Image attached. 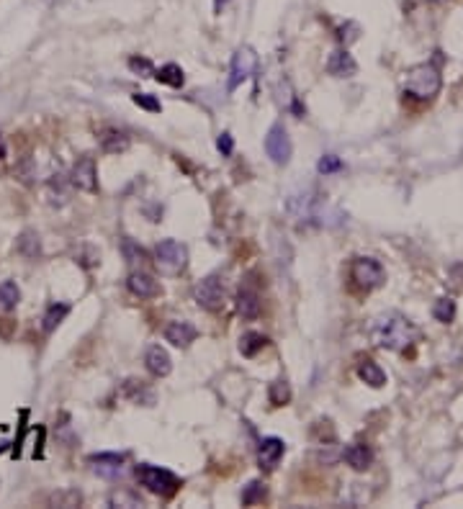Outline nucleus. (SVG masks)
I'll list each match as a JSON object with an SVG mask.
<instances>
[{
    "label": "nucleus",
    "instance_id": "21",
    "mask_svg": "<svg viewBox=\"0 0 463 509\" xmlns=\"http://www.w3.org/2000/svg\"><path fill=\"white\" fill-rule=\"evenodd\" d=\"M16 247H18V252H21L23 257H29V260H36V257L42 254V239H39V234L32 232V229L21 232V237L16 239Z\"/></svg>",
    "mask_w": 463,
    "mask_h": 509
},
{
    "label": "nucleus",
    "instance_id": "4",
    "mask_svg": "<svg viewBox=\"0 0 463 509\" xmlns=\"http://www.w3.org/2000/svg\"><path fill=\"white\" fill-rule=\"evenodd\" d=\"M137 478L142 486L147 488V491H152V494H158V497H173L180 488V478L173 471L160 466H149V463L137 466Z\"/></svg>",
    "mask_w": 463,
    "mask_h": 509
},
{
    "label": "nucleus",
    "instance_id": "24",
    "mask_svg": "<svg viewBox=\"0 0 463 509\" xmlns=\"http://www.w3.org/2000/svg\"><path fill=\"white\" fill-rule=\"evenodd\" d=\"M67 314H70V304H52V306L47 309V314H44V319H42V329L47 332V335L54 332L57 324H60Z\"/></svg>",
    "mask_w": 463,
    "mask_h": 509
},
{
    "label": "nucleus",
    "instance_id": "6",
    "mask_svg": "<svg viewBox=\"0 0 463 509\" xmlns=\"http://www.w3.org/2000/svg\"><path fill=\"white\" fill-rule=\"evenodd\" d=\"M155 260L165 273H183L188 265V250L178 239H162L155 247Z\"/></svg>",
    "mask_w": 463,
    "mask_h": 509
},
{
    "label": "nucleus",
    "instance_id": "29",
    "mask_svg": "<svg viewBox=\"0 0 463 509\" xmlns=\"http://www.w3.org/2000/svg\"><path fill=\"white\" fill-rule=\"evenodd\" d=\"M263 497H265V484H263V481H250V484L245 486V491H242V504L253 507V504H258V501H263Z\"/></svg>",
    "mask_w": 463,
    "mask_h": 509
},
{
    "label": "nucleus",
    "instance_id": "15",
    "mask_svg": "<svg viewBox=\"0 0 463 509\" xmlns=\"http://www.w3.org/2000/svg\"><path fill=\"white\" fill-rule=\"evenodd\" d=\"M327 73L332 77H353L358 73V62L353 60V54L345 52V49H337L327 57Z\"/></svg>",
    "mask_w": 463,
    "mask_h": 509
},
{
    "label": "nucleus",
    "instance_id": "8",
    "mask_svg": "<svg viewBox=\"0 0 463 509\" xmlns=\"http://www.w3.org/2000/svg\"><path fill=\"white\" fill-rule=\"evenodd\" d=\"M255 67H258V54H255V49L253 47H240V49L234 52V57H232L229 80H227L229 93L232 90H237L245 80H250V75L255 73Z\"/></svg>",
    "mask_w": 463,
    "mask_h": 509
},
{
    "label": "nucleus",
    "instance_id": "41",
    "mask_svg": "<svg viewBox=\"0 0 463 509\" xmlns=\"http://www.w3.org/2000/svg\"><path fill=\"white\" fill-rule=\"evenodd\" d=\"M427 3H442V0H427Z\"/></svg>",
    "mask_w": 463,
    "mask_h": 509
},
{
    "label": "nucleus",
    "instance_id": "17",
    "mask_svg": "<svg viewBox=\"0 0 463 509\" xmlns=\"http://www.w3.org/2000/svg\"><path fill=\"white\" fill-rule=\"evenodd\" d=\"M196 335H199V329L193 327L190 322H170L165 327V339L170 345H175V348H188L190 342L196 339Z\"/></svg>",
    "mask_w": 463,
    "mask_h": 509
},
{
    "label": "nucleus",
    "instance_id": "35",
    "mask_svg": "<svg viewBox=\"0 0 463 509\" xmlns=\"http://www.w3.org/2000/svg\"><path fill=\"white\" fill-rule=\"evenodd\" d=\"M36 162L34 159H23L21 165H18V175H21V181L23 183H32L34 178H36Z\"/></svg>",
    "mask_w": 463,
    "mask_h": 509
},
{
    "label": "nucleus",
    "instance_id": "38",
    "mask_svg": "<svg viewBox=\"0 0 463 509\" xmlns=\"http://www.w3.org/2000/svg\"><path fill=\"white\" fill-rule=\"evenodd\" d=\"M11 445V427L8 424H0V453Z\"/></svg>",
    "mask_w": 463,
    "mask_h": 509
},
{
    "label": "nucleus",
    "instance_id": "33",
    "mask_svg": "<svg viewBox=\"0 0 463 509\" xmlns=\"http://www.w3.org/2000/svg\"><path fill=\"white\" fill-rule=\"evenodd\" d=\"M342 168V159L337 157V155H325V157L319 159V165H316V170L322 172V175H329V172H337V170Z\"/></svg>",
    "mask_w": 463,
    "mask_h": 509
},
{
    "label": "nucleus",
    "instance_id": "13",
    "mask_svg": "<svg viewBox=\"0 0 463 509\" xmlns=\"http://www.w3.org/2000/svg\"><path fill=\"white\" fill-rule=\"evenodd\" d=\"M127 288L137 298H155L160 293V283L145 270H132L127 278Z\"/></svg>",
    "mask_w": 463,
    "mask_h": 509
},
{
    "label": "nucleus",
    "instance_id": "20",
    "mask_svg": "<svg viewBox=\"0 0 463 509\" xmlns=\"http://www.w3.org/2000/svg\"><path fill=\"white\" fill-rule=\"evenodd\" d=\"M237 311H240V317L242 319L260 317V298H258V293L250 291V288H242V291L237 293Z\"/></svg>",
    "mask_w": 463,
    "mask_h": 509
},
{
    "label": "nucleus",
    "instance_id": "30",
    "mask_svg": "<svg viewBox=\"0 0 463 509\" xmlns=\"http://www.w3.org/2000/svg\"><path fill=\"white\" fill-rule=\"evenodd\" d=\"M132 101H134L139 108L149 111V114H160V111H162V103H160L155 96H149V93H134V96H132Z\"/></svg>",
    "mask_w": 463,
    "mask_h": 509
},
{
    "label": "nucleus",
    "instance_id": "39",
    "mask_svg": "<svg viewBox=\"0 0 463 509\" xmlns=\"http://www.w3.org/2000/svg\"><path fill=\"white\" fill-rule=\"evenodd\" d=\"M5 155H8V144H5V139L0 134V159H5Z\"/></svg>",
    "mask_w": 463,
    "mask_h": 509
},
{
    "label": "nucleus",
    "instance_id": "1",
    "mask_svg": "<svg viewBox=\"0 0 463 509\" xmlns=\"http://www.w3.org/2000/svg\"><path fill=\"white\" fill-rule=\"evenodd\" d=\"M368 335L384 350L401 352L417 339V327L399 311H384V314L371 319Z\"/></svg>",
    "mask_w": 463,
    "mask_h": 509
},
{
    "label": "nucleus",
    "instance_id": "23",
    "mask_svg": "<svg viewBox=\"0 0 463 509\" xmlns=\"http://www.w3.org/2000/svg\"><path fill=\"white\" fill-rule=\"evenodd\" d=\"M265 345H268V339L260 332H245L242 339H240V352H242L245 358H255Z\"/></svg>",
    "mask_w": 463,
    "mask_h": 509
},
{
    "label": "nucleus",
    "instance_id": "27",
    "mask_svg": "<svg viewBox=\"0 0 463 509\" xmlns=\"http://www.w3.org/2000/svg\"><path fill=\"white\" fill-rule=\"evenodd\" d=\"M21 301V288L16 286L13 280H3L0 283V306L3 309H16Z\"/></svg>",
    "mask_w": 463,
    "mask_h": 509
},
{
    "label": "nucleus",
    "instance_id": "2",
    "mask_svg": "<svg viewBox=\"0 0 463 509\" xmlns=\"http://www.w3.org/2000/svg\"><path fill=\"white\" fill-rule=\"evenodd\" d=\"M286 211L296 222L316 224V226H337L345 219L340 209L329 206L325 196H319L316 191H299L294 196H288Z\"/></svg>",
    "mask_w": 463,
    "mask_h": 509
},
{
    "label": "nucleus",
    "instance_id": "25",
    "mask_svg": "<svg viewBox=\"0 0 463 509\" xmlns=\"http://www.w3.org/2000/svg\"><path fill=\"white\" fill-rule=\"evenodd\" d=\"M155 77H158L162 85H170V88H183V83H186V75H183V70H180L178 64H165V67H160L158 73H155Z\"/></svg>",
    "mask_w": 463,
    "mask_h": 509
},
{
    "label": "nucleus",
    "instance_id": "14",
    "mask_svg": "<svg viewBox=\"0 0 463 509\" xmlns=\"http://www.w3.org/2000/svg\"><path fill=\"white\" fill-rule=\"evenodd\" d=\"M98 144H101V149L108 152V155H118V152H127L129 144H132V139H129V134L124 129L105 127L98 131Z\"/></svg>",
    "mask_w": 463,
    "mask_h": 509
},
{
    "label": "nucleus",
    "instance_id": "11",
    "mask_svg": "<svg viewBox=\"0 0 463 509\" xmlns=\"http://www.w3.org/2000/svg\"><path fill=\"white\" fill-rule=\"evenodd\" d=\"M124 460L127 458L118 456V453H98V456H90L88 458V463H90V468H93L98 476L103 478H118L124 476Z\"/></svg>",
    "mask_w": 463,
    "mask_h": 509
},
{
    "label": "nucleus",
    "instance_id": "10",
    "mask_svg": "<svg viewBox=\"0 0 463 509\" xmlns=\"http://www.w3.org/2000/svg\"><path fill=\"white\" fill-rule=\"evenodd\" d=\"M70 183H73L77 191L85 193H95L98 191V175H95V159L93 157H80L73 165V172H70Z\"/></svg>",
    "mask_w": 463,
    "mask_h": 509
},
{
    "label": "nucleus",
    "instance_id": "36",
    "mask_svg": "<svg viewBox=\"0 0 463 509\" xmlns=\"http://www.w3.org/2000/svg\"><path fill=\"white\" fill-rule=\"evenodd\" d=\"M62 178H64L62 172H57V175H52V181H49V193H52V196H57V193H60V201H64V198H67Z\"/></svg>",
    "mask_w": 463,
    "mask_h": 509
},
{
    "label": "nucleus",
    "instance_id": "34",
    "mask_svg": "<svg viewBox=\"0 0 463 509\" xmlns=\"http://www.w3.org/2000/svg\"><path fill=\"white\" fill-rule=\"evenodd\" d=\"M121 247H124V254H127L129 263H142V260L147 257V254H145V250H142V247H137L132 239H124V244H121Z\"/></svg>",
    "mask_w": 463,
    "mask_h": 509
},
{
    "label": "nucleus",
    "instance_id": "40",
    "mask_svg": "<svg viewBox=\"0 0 463 509\" xmlns=\"http://www.w3.org/2000/svg\"><path fill=\"white\" fill-rule=\"evenodd\" d=\"M227 3H229V0H214V11H216V13H221V8H224Z\"/></svg>",
    "mask_w": 463,
    "mask_h": 509
},
{
    "label": "nucleus",
    "instance_id": "9",
    "mask_svg": "<svg viewBox=\"0 0 463 509\" xmlns=\"http://www.w3.org/2000/svg\"><path fill=\"white\" fill-rule=\"evenodd\" d=\"M193 298L196 304L209 311H216V309L224 306V283H221V276H206L201 278L199 283L193 286Z\"/></svg>",
    "mask_w": 463,
    "mask_h": 509
},
{
    "label": "nucleus",
    "instance_id": "16",
    "mask_svg": "<svg viewBox=\"0 0 463 509\" xmlns=\"http://www.w3.org/2000/svg\"><path fill=\"white\" fill-rule=\"evenodd\" d=\"M145 365H147V371L152 373V376H158V378H165V376H170V371H173V361H170L168 350L160 348V345H152L147 350Z\"/></svg>",
    "mask_w": 463,
    "mask_h": 509
},
{
    "label": "nucleus",
    "instance_id": "5",
    "mask_svg": "<svg viewBox=\"0 0 463 509\" xmlns=\"http://www.w3.org/2000/svg\"><path fill=\"white\" fill-rule=\"evenodd\" d=\"M350 278L360 291H373L386 283V270L376 257H355L350 263Z\"/></svg>",
    "mask_w": 463,
    "mask_h": 509
},
{
    "label": "nucleus",
    "instance_id": "18",
    "mask_svg": "<svg viewBox=\"0 0 463 509\" xmlns=\"http://www.w3.org/2000/svg\"><path fill=\"white\" fill-rule=\"evenodd\" d=\"M342 458L353 471H368L371 463H373V450L366 443H353V445L345 447Z\"/></svg>",
    "mask_w": 463,
    "mask_h": 509
},
{
    "label": "nucleus",
    "instance_id": "32",
    "mask_svg": "<svg viewBox=\"0 0 463 509\" xmlns=\"http://www.w3.org/2000/svg\"><path fill=\"white\" fill-rule=\"evenodd\" d=\"M129 70H132V73H137L139 77H149V75H155V67H152V62H149V60H145V57H132V60H129Z\"/></svg>",
    "mask_w": 463,
    "mask_h": 509
},
{
    "label": "nucleus",
    "instance_id": "22",
    "mask_svg": "<svg viewBox=\"0 0 463 509\" xmlns=\"http://www.w3.org/2000/svg\"><path fill=\"white\" fill-rule=\"evenodd\" d=\"M124 393H127L132 402L145 404V406L155 404V391H152V389H147V386H145V381H137V378L127 381V386H124Z\"/></svg>",
    "mask_w": 463,
    "mask_h": 509
},
{
    "label": "nucleus",
    "instance_id": "31",
    "mask_svg": "<svg viewBox=\"0 0 463 509\" xmlns=\"http://www.w3.org/2000/svg\"><path fill=\"white\" fill-rule=\"evenodd\" d=\"M111 507H145V504H142V499L129 494V491H116L111 497Z\"/></svg>",
    "mask_w": 463,
    "mask_h": 509
},
{
    "label": "nucleus",
    "instance_id": "28",
    "mask_svg": "<svg viewBox=\"0 0 463 509\" xmlns=\"http://www.w3.org/2000/svg\"><path fill=\"white\" fill-rule=\"evenodd\" d=\"M432 317L438 319V322H442V324H451L453 319H455V301L448 296L438 298L435 306H432Z\"/></svg>",
    "mask_w": 463,
    "mask_h": 509
},
{
    "label": "nucleus",
    "instance_id": "3",
    "mask_svg": "<svg viewBox=\"0 0 463 509\" xmlns=\"http://www.w3.org/2000/svg\"><path fill=\"white\" fill-rule=\"evenodd\" d=\"M442 88V75L432 62L414 64L412 70L404 75V93L417 101H432L440 93Z\"/></svg>",
    "mask_w": 463,
    "mask_h": 509
},
{
    "label": "nucleus",
    "instance_id": "37",
    "mask_svg": "<svg viewBox=\"0 0 463 509\" xmlns=\"http://www.w3.org/2000/svg\"><path fill=\"white\" fill-rule=\"evenodd\" d=\"M216 147H219V152L224 155V157H229L232 152H234V142H232V134H219V139H216Z\"/></svg>",
    "mask_w": 463,
    "mask_h": 509
},
{
    "label": "nucleus",
    "instance_id": "12",
    "mask_svg": "<svg viewBox=\"0 0 463 509\" xmlns=\"http://www.w3.org/2000/svg\"><path fill=\"white\" fill-rule=\"evenodd\" d=\"M286 453V443L281 437H263L258 445V463L263 471H273Z\"/></svg>",
    "mask_w": 463,
    "mask_h": 509
},
{
    "label": "nucleus",
    "instance_id": "19",
    "mask_svg": "<svg viewBox=\"0 0 463 509\" xmlns=\"http://www.w3.org/2000/svg\"><path fill=\"white\" fill-rule=\"evenodd\" d=\"M358 378L363 383H368L371 389H381L386 383V373H384V368L376 361L366 358V361L358 363Z\"/></svg>",
    "mask_w": 463,
    "mask_h": 509
},
{
    "label": "nucleus",
    "instance_id": "26",
    "mask_svg": "<svg viewBox=\"0 0 463 509\" xmlns=\"http://www.w3.org/2000/svg\"><path fill=\"white\" fill-rule=\"evenodd\" d=\"M268 399H271L273 406H284V404L291 402V386H288V381H286V378H278V381L271 383Z\"/></svg>",
    "mask_w": 463,
    "mask_h": 509
},
{
    "label": "nucleus",
    "instance_id": "7",
    "mask_svg": "<svg viewBox=\"0 0 463 509\" xmlns=\"http://www.w3.org/2000/svg\"><path fill=\"white\" fill-rule=\"evenodd\" d=\"M265 155L271 157L273 165H288V159L294 155V144L286 131L284 124H273L265 134Z\"/></svg>",
    "mask_w": 463,
    "mask_h": 509
}]
</instances>
